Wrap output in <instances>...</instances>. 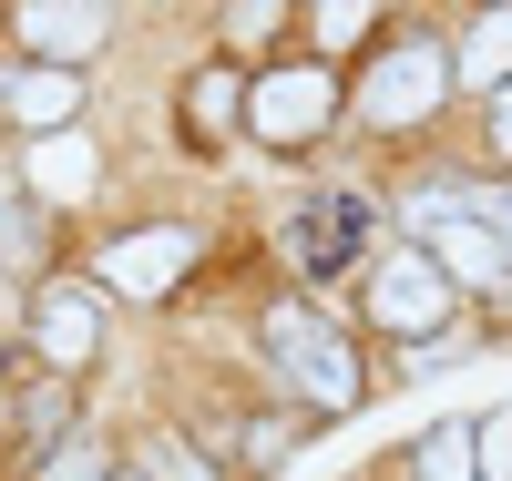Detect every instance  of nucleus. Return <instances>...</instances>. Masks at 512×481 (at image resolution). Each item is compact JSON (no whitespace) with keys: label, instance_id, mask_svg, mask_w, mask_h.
<instances>
[{"label":"nucleus","instance_id":"obj_11","mask_svg":"<svg viewBox=\"0 0 512 481\" xmlns=\"http://www.w3.org/2000/svg\"><path fill=\"white\" fill-rule=\"evenodd\" d=\"M31 195H52V205H82V195H93V144H82V134H52V144H31Z\"/></svg>","mask_w":512,"mask_h":481},{"label":"nucleus","instance_id":"obj_6","mask_svg":"<svg viewBox=\"0 0 512 481\" xmlns=\"http://www.w3.org/2000/svg\"><path fill=\"white\" fill-rule=\"evenodd\" d=\"M185 267H195V226H134V236L103 246V287L113 297H164Z\"/></svg>","mask_w":512,"mask_h":481},{"label":"nucleus","instance_id":"obj_5","mask_svg":"<svg viewBox=\"0 0 512 481\" xmlns=\"http://www.w3.org/2000/svg\"><path fill=\"white\" fill-rule=\"evenodd\" d=\"M328 113H338V82H328V62H287V72H267V82L246 93V123H256L267 144H308Z\"/></svg>","mask_w":512,"mask_h":481},{"label":"nucleus","instance_id":"obj_2","mask_svg":"<svg viewBox=\"0 0 512 481\" xmlns=\"http://www.w3.org/2000/svg\"><path fill=\"white\" fill-rule=\"evenodd\" d=\"M441 93H451V52L441 41H390V52L369 62V82H359V113L369 123H431Z\"/></svg>","mask_w":512,"mask_h":481},{"label":"nucleus","instance_id":"obj_4","mask_svg":"<svg viewBox=\"0 0 512 481\" xmlns=\"http://www.w3.org/2000/svg\"><path fill=\"white\" fill-rule=\"evenodd\" d=\"M410 215H420V256H431L451 287H502V277H512V256L492 246V226H482L461 195H420Z\"/></svg>","mask_w":512,"mask_h":481},{"label":"nucleus","instance_id":"obj_16","mask_svg":"<svg viewBox=\"0 0 512 481\" xmlns=\"http://www.w3.org/2000/svg\"><path fill=\"white\" fill-rule=\"evenodd\" d=\"M31 256H41V236H31V205L11 195V205H0V267H31Z\"/></svg>","mask_w":512,"mask_h":481},{"label":"nucleus","instance_id":"obj_3","mask_svg":"<svg viewBox=\"0 0 512 481\" xmlns=\"http://www.w3.org/2000/svg\"><path fill=\"white\" fill-rule=\"evenodd\" d=\"M359 297H369V328H390V338H431V328L451 318V277H441V267H431L420 246L379 256Z\"/></svg>","mask_w":512,"mask_h":481},{"label":"nucleus","instance_id":"obj_23","mask_svg":"<svg viewBox=\"0 0 512 481\" xmlns=\"http://www.w3.org/2000/svg\"><path fill=\"white\" fill-rule=\"evenodd\" d=\"M0 205H11V185H0Z\"/></svg>","mask_w":512,"mask_h":481},{"label":"nucleus","instance_id":"obj_14","mask_svg":"<svg viewBox=\"0 0 512 481\" xmlns=\"http://www.w3.org/2000/svg\"><path fill=\"white\" fill-rule=\"evenodd\" d=\"M420 481H482V461H472V430H461V420H441L431 441H420Z\"/></svg>","mask_w":512,"mask_h":481},{"label":"nucleus","instance_id":"obj_17","mask_svg":"<svg viewBox=\"0 0 512 481\" xmlns=\"http://www.w3.org/2000/svg\"><path fill=\"white\" fill-rule=\"evenodd\" d=\"M144 471H154V481H216V471H205L185 441H144Z\"/></svg>","mask_w":512,"mask_h":481},{"label":"nucleus","instance_id":"obj_9","mask_svg":"<svg viewBox=\"0 0 512 481\" xmlns=\"http://www.w3.org/2000/svg\"><path fill=\"white\" fill-rule=\"evenodd\" d=\"M72 113H82V82L72 72H21L11 82V123H31V144H52V134H72Z\"/></svg>","mask_w":512,"mask_h":481},{"label":"nucleus","instance_id":"obj_13","mask_svg":"<svg viewBox=\"0 0 512 481\" xmlns=\"http://www.w3.org/2000/svg\"><path fill=\"white\" fill-rule=\"evenodd\" d=\"M246 113V82L236 72H195L185 82V123H195V134H216V123H236Z\"/></svg>","mask_w":512,"mask_h":481},{"label":"nucleus","instance_id":"obj_19","mask_svg":"<svg viewBox=\"0 0 512 481\" xmlns=\"http://www.w3.org/2000/svg\"><path fill=\"white\" fill-rule=\"evenodd\" d=\"M287 451H297V441H287V430H277V420H256V430H246V461H256V471H277Z\"/></svg>","mask_w":512,"mask_h":481},{"label":"nucleus","instance_id":"obj_8","mask_svg":"<svg viewBox=\"0 0 512 481\" xmlns=\"http://www.w3.org/2000/svg\"><path fill=\"white\" fill-rule=\"evenodd\" d=\"M11 31L31 41V62H41V72H72V62H93V52H103V31H113V21H103V11H41V0H31Z\"/></svg>","mask_w":512,"mask_h":481},{"label":"nucleus","instance_id":"obj_15","mask_svg":"<svg viewBox=\"0 0 512 481\" xmlns=\"http://www.w3.org/2000/svg\"><path fill=\"white\" fill-rule=\"evenodd\" d=\"M472 461H482V481H512V410H492L472 430Z\"/></svg>","mask_w":512,"mask_h":481},{"label":"nucleus","instance_id":"obj_12","mask_svg":"<svg viewBox=\"0 0 512 481\" xmlns=\"http://www.w3.org/2000/svg\"><path fill=\"white\" fill-rule=\"evenodd\" d=\"M451 82H512V11H492V21H472V41L451 52Z\"/></svg>","mask_w":512,"mask_h":481},{"label":"nucleus","instance_id":"obj_1","mask_svg":"<svg viewBox=\"0 0 512 481\" xmlns=\"http://www.w3.org/2000/svg\"><path fill=\"white\" fill-rule=\"evenodd\" d=\"M267 359L297 379V400H308V410H349V400H359V359H349V338L318 328L308 308H267Z\"/></svg>","mask_w":512,"mask_h":481},{"label":"nucleus","instance_id":"obj_7","mask_svg":"<svg viewBox=\"0 0 512 481\" xmlns=\"http://www.w3.org/2000/svg\"><path fill=\"white\" fill-rule=\"evenodd\" d=\"M31 338H41V359H52V369H93L103 318H93V297H82V287H41V297H31Z\"/></svg>","mask_w":512,"mask_h":481},{"label":"nucleus","instance_id":"obj_21","mask_svg":"<svg viewBox=\"0 0 512 481\" xmlns=\"http://www.w3.org/2000/svg\"><path fill=\"white\" fill-rule=\"evenodd\" d=\"M492 154L512 164V82H502V93H492Z\"/></svg>","mask_w":512,"mask_h":481},{"label":"nucleus","instance_id":"obj_18","mask_svg":"<svg viewBox=\"0 0 512 481\" xmlns=\"http://www.w3.org/2000/svg\"><path fill=\"white\" fill-rule=\"evenodd\" d=\"M461 205H472V215H482V226H492V246L512 256V185H492V195H461Z\"/></svg>","mask_w":512,"mask_h":481},{"label":"nucleus","instance_id":"obj_20","mask_svg":"<svg viewBox=\"0 0 512 481\" xmlns=\"http://www.w3.org/2000/svg\"><path fill=\"white\" fill-rule=\"evenodd\" d=\"M359 31H369L359 0H328V11H318V41H359Z\"/></svg>","mask_w":512,"mask_h":481},{"label":"nucleus","instance_id":"obj_10","mask_svg":"<svg viewBox=\"0 0 512 481\" xmlns=\"http://www.w3.org/2000/svg\"><path fill=\"white\" fill-rule=\"evenodd\" d=\"M359 226H369L359 195H318L308 215H297V267H338V256L359 246Z\"/></svg>","mask_w":512,"mask_h":481},{"label":"nucleus","instance_id":"obj_22","mask_svg":"<svg viewBox=\"0 0 512 481\" xmlns=\"http://www.w3.org/2000/svg\"><path fill=\"white\" fill-rule=\"evenodd\" d=\"M52 481H103V461H93V451H62V471H52Z\"/></svg>","mask_w":512,"mask_h":481}]
</instances>
